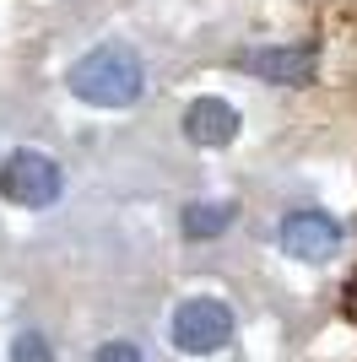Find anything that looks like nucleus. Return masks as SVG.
Returning a JSON list of instances; mask_svg holds the SVG:
<instances>
[{
  "mask_svg": "<svg viewBox=\"0 0 357 362\" xmlns=\"http://www.w3.org/2000/svg\"><path fill=\"white\" fill-rule=\"evenodd\" d=\"M65 87L92 108H130L147 87V71H141V54L125 44H103L87 49L81 60L65 71Z\"/></svg>",
  "mask_w": 357,
  "mask_h": 362,
  "instance_id": "f257e3e1",
  "label": "nucleus"
},
{
  "mask_svg": "<svg viewBox=\"0 0 357 362\" xmlns=\"http://www.w3.org/2000/svg\"><path fill=\"white\" fill-rule=\"evenodd\" d=\"M60 189H65V173H60V163L44 157V151H11V157L0 163V195L11 200V206L38 211V206H55Z\"/></svg>",
  "mask_w": 357,
  "mask_h": 362,
  "instance_id": "f03ea898",
  "label": "nucleus"
},
{
  "mask_svg": "<svg viewBox=\"0 0 357 362\" xmlns=\"http://www.w3.org/2000/svg\"><path fill=\"white\" fill-rule=\"evenodd\" d=\"M227 335H233V314H227V303H217V298L178 303V314H174V346L178 351L206 357V351L227 346Z\"/></svg>",
  "mask_w": 357,
  "mask_h": 362,
  "instance_id": "7ed1b4c3",
  "label": "nucleus"
},
{
  "mask_svg": "<svg viewBox=\"0 0 357 362\" xmlns=\"http://www.w3.org/2000/svg\"><path fill=\"white\" fill-rule=\"evenodd\" d=\"M336 249H341V227L325 211H293L282 222V255L303 259V265H325Z\"/></svg>",
  "mask_w": 357,
  "mask_h": 362,
  "instance_id": "20e7f679",
  "label": "nucleus"
},
{
  "mask_svg": "<svg viewBox=\"0 0 357 362\" xmlns=\"http://www.w3.org/2000/svg\"><path fill=\"white\" fill-rule=\"evenodd\" d=\"M319 65V49L314 44H287V49H254L244 54V71L260 76V81H282V87H303Z\"/></svg>",
  "mask_w": 357,
  "mask_h": 362,
  "instance_id": "39448f33",
  "label": "nucleus"
},
{
  "mask_svg": "<svg viewBox=\"0 0 357 362\" xmlns=\"http://www.w3.org/2000/svg\"><path fill=\"white\" fill-rule=\"evenodd\" d=\"M184 136L195 146H233L238 141V108L222 98H195L184 108Z\"/></svg>",
  "mask_w": 357,
  "mask_h": 362,
  "instance_id": "423d86ee",
  "label": "nucleus"
},
{
  "mask_svg": "<svg viewBox=\"0 0 357 362\" xmlns=\"http://www.w3.org/2000/svg\"><path fill=\"white\" fill-rule=\"evenodd\" d=\"M238 216L233 200H195V206H184V216H178V233L184 238H217V233H227Z\"/></svg>",
  "mask_w": 357,
  "mask_h": 362,
  "instance_id": "0eeeda50",
  "label": "nucleus"
},
{
  "mask_svg": "<svg viewBox=\"0 0 357 362\" xmlns=\"http://www.w3.org/2000/svg\"><path fill=\"white\" fill-rule=\"evenodd\" d=\"M11 362H55V346H49L38 330H28V335L11 341Z\"/></svg>",
  "mask_w": 357,
  "mask_h": 362,
  "instance_id": "6e6552de",
  "label": "nucleus"
},
{
  "mask_svg": "<svg viewBox=\"0 0 357 362\" xmlns=\"http://www.w3.org/2000/svg\"><path fill=\"white\" fill-rule=\"evenodd\" d=\"M92 362H141V351H135L130 341H108V346H98Z\"/></svg>",
  "mask_w": 357,
  "mask_h": 362,
  "instance_id": "1a4fd4ad",
  "label": "nucleus"
}]
</instances>
